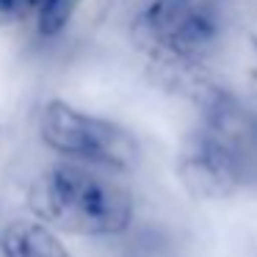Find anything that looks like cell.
I'll list each match as a JSON object with an SVG mask.
<instances>
[{
	"label": "cell",
	"instance_id": "cell-1",
	"mask_svg": "<svg viewBox=\"0 0 257 257\" xmlns=\"http://www.w3.org/2000/svg\"><path fill=\"white\" fill-rule=\"evenodd\" d=\"M177 174L199 199L257 196V105L229 91H207L180 144Z\"/></svg>",
	"mask_w": 257,
	"mask_h": 257
},
{
	"label": "cell",
	"instance_id": "cell-2",
	"mask_svg": "<svg viewBox=\"0 0 257 257\" xmlns=\"http://www.w3.org/2000/svg\"><path fill=\"white\" fill-rule=\"evenodd\" d=\"M36 221L75 238H116L133 224L130 191L102 169L80 163L47 166L28 188Z\"/></svg>",
	"mask_w": 257,
	"mask_h": 257
},
{
	"label": "cell",
	"instance_id": "cell-3",
	"mask_svg": "<svg viewBox=\"0 0 257 257\" xmlns=\"http://www.w3.org/2000/svg\"><path fill=\"white\" fill-rule=\"evenodd\" d=\"M221 12L210 0H150L130 23L136 50L155 67L188 72L218 50Z\"/></svg>",
	"mask_w": 257,
	"mask_h": 257
},
{
	"label": "cell",
	"instance_id": "cell-4",
	"mask_svg": "<svg viewBox=\"0 0 257 257\" xmlns=\"http://www.w3.org/2000/svg\"><path fill=\"white\" fill-rule=\"evenodd\" d=\"M36 124L45 147L69 163L102 172H130L139 163V141L127 127L64 100L45 102Z\"/></svg>",
	"mask_w": 257,
	"mask_h": 257
},
{
	"label": "cell",
	"instance_id": "cell-5",
	"mask_svg": "<svg viewBox=\"0 0 257 257\" xmlns=\"http://www.w3.org/2000/svg\"><path fill=\"white\" fill-rule=\"evenodd\" d=\"M3 257H72L50 227L36 218H14L0 229Z\"/></svg>",
	"mask_w": 257,
	"mask_h": 257
},
{
	"label": "cell",
	"instance_id": "cell-6",
	"mask_svg": "<svg viewBox=\"0 0 257 257\" xmlns=\"http://www.w3.org/2000/svg\"><path fill=\"white\" fill-rule=\"evenodd\" d=\"M83 0H42L39 3V34L58 36L69 23Z\"/></svg>",
	"mask_w": 257,
	"mask_h": 257
},
{
	"label": "cell",
	"instance_id": "cell-7",
	"mask_svg": "<svg viewBox=\"0 0 257 257\" xmlns=\"http://www.w3.org/2000/svg\"><path fill=\"white\" fill-rule=\"evenodd\" d=\"M166 240L161 238V235H139V238L133 240V243L127 246V257H169L166 254Z\"/></svg>",
	"mask_w": 257,
	"mask_h": 257
},
{
	"label": "cell",
	"instance_id": "cell-8",
	"mask_svg": "<svg viewBox=\"0 0 257 257\" xmlns=\"http://www.w3.org/2000/svg\"><path fill=\"white\" fill-rule=\"evenodd\" d=\"M42 0H0V25H14L31 14V9H39Z\"/></svg>",
	"mask_w": 257,
	"mask_h": 257
}]
</instances>
